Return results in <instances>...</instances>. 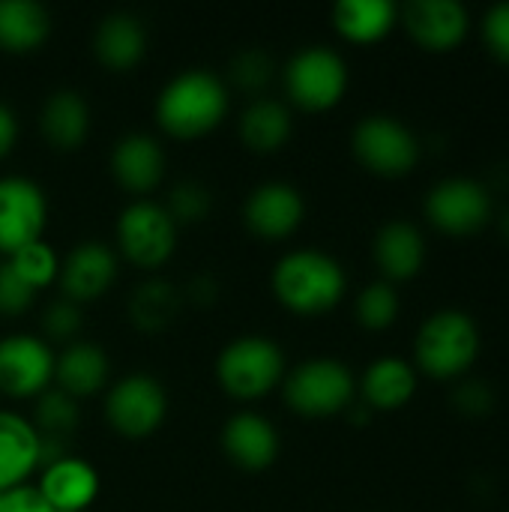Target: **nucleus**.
Returning <instances> with one entry per match:
<instances>
[{
	"label": "nucleus",
	"instance_id": "obj_38",
	"mask_svg": "<svg viewBox=\"0 0 509 512\" xmlns=\"http://www.w3.org/2000/svg\"><path fill=\"white\" fill-rule=\"evenodd\" d=\"M0 512H54L36 486H15L0 495Z\"/></svg>",
	"mask_w": 509,
	"mask_h": 512
},
{
	"label": "nucleus",
	"instance_id": "obj_28",
	"mask_svg": "<svg viewBox=\"0 0 509 512\" xmlns=\"http://www.w3.org/2000/svg\"><path fill=\"white\" fill-rule=\"evenodd\" d=\"M180 309L177 291L168 282H144L129 300V315L132 324L144 333H159L165 330Z\"/></svg>",
	"mask_w": 509,
	"mask_h": 512
},
{
	"label": "nucleus",
	"instance_id": "obj_11",
	"mask_svg": "<svg viewBox=\"0 0 509 512\" xmlns=\"http://www.w3.org/2000/svg\"><path fill=\"white\" fill-rule=\"evenodd\" d=\"M45 222V192L27 177H0V252L9 258L18 249L42 240Z\"/></svg>",
	"mask_w": 509,
	"mask_h": 512
},
{
	"label": "nucleus",
	"instance_id": "obj_14",
	"mask_svg": "<svg viewBox=\"0 0 509 512\" xmlns=\"http://www.w3.org/2000/svg\"><path fill=\"white\" fill-rule=\"evenodd\" d=\"M303 216H306L303 195L291 183H282V180L255 186L243 204V222L261 240L291 237L300 228Z\"/></svg>",
	"mask_w": 509,
	"mask_h": 512
},
{
	"label": "nucleus",
	"instance_id": "obj_40",
	"mask_svg": "<svg viewBox=\"0 0 509 512\" xmlns=\"http://www.w3.org/2000/svg\"><path fill=\"white\" fill-rule=\"evenodd\" d=\"M501 234H504V237L509 240V210L504 213V216H501Z\"/></svg>",
	"mask_w": 509,
	"mask_h": 512
},
{
	"label": "nucleus",
	"instance_id": "obj_35",
	"mask_svg": "<svg viewBox=\"0 0 509 512\" xmlns=\"http://www.w3.org/2000/svg\"><path fill=\"white\" fill-rule=\"evenodd\" d=\"M36 300V291L12 270L9 261L0 264V315L3 318H18L24 315Z\"/></svg>",
	"mask_w": 509,
	"mask_h": 512
},
{
	"label": "nucleus",
	"instance_id": "obj_18",
	"mask_svg": "<svg viewBox=\"0 0 509 512\" xmlns=\"http://www.w3.org/2000/svg\"><path fill=\"white\" fill-rule=\"evenodd\" d=\"M36 489L54 512H84L99 495V474L90 462L66 453L63 459L42 468Z\"/></svg>",
	"mask_w": 509,
	"mask_h": 512
},
{
	"label": "nucleus",
	"instance_id": "obj_27",
	"mask_svg": "<svg viewBox=\"0 0 509 512\" xmlns=\"http://www.w3.org/2000/svg\"><path fill=\"white\" fill-rule=\"evenodd\" d=\"M291 111L276 99H255L240 114V138L255 153H276L291 138Z\"/></svg>",
	"mask_w": 509,
	"mask_h": 512
},
{
	"label": "nucleus",
	"instance_id": "obj_33",
	"mask_svg": "<svg viewBox=\"0 0 509 512\" xmlns=\"http://www.w3.org/2000/svg\"><path fill=\"white\" fill-rule=\"evenodd\" d=\"M81 312H78V303H69V300H57L51 303L45 312H42V339L51 345V342H63V345H72L75 336L81 333Z\"/></svg>",
	"mask_w": 509,
	"mask_h": 512
},
{
	"label": "nucleus",
	"instance_id": "obj_5",
	"mask_svg": "<svg viewBox=\"0 0 509 512\" xmlns=\"http://www.w3.org/2000/svg\"><path fill=\"white\" fill-rule=\"evenodd\" d=\"M282 396L294 414L321 420L351 408L357 396V381L345 363L333 357H312L285 372Z\"/></svg>",
	"mask_w": 509,
	"mask_h": 512
},
{
	"label": "nucleus",
	"instance_id": "obj_13",
	"mask_svg": "<svg viewBox=\"0 0 509 512\" xmlns=\"http://www.w3.org/2000/svg\"><path fill=\"white\" fill-rule=\"evenodd\" d=\"M408 36L432 54L453 51L471 30V15L459 0H411L399 9Z\"/></svg>",
	"mask_w": 509,
	"mask_h": 512
},
{
	"label": "nucleus",
	"instance_id": "obj_6",
	"mask_svg": "<svg viewBox=\"0 0 509 512\" xmlns=\"http://www.w3.org/2000/svg\"><path fill=\"white\" fill-rule=\"evenodd\" d=\"M117 246L123 258L141 270H159L177 249V222L156 201L138 198L117 216Z\"/></svg>",
	"mask_w": 509,
	"mask_h": 512
},
{
	"label": "nucleus",
	"instance_id": "obj_22",
	"mask_svg": "<svg viewBox=\"0 0 509 512\" xmlns=\"http://www.w3.org/2000/svg\"><path fill=\"white\" fill-rule=\"evenodd\" d=\"M369 411H399L417 393V369L402 357H378L360 381Z\"/></svg>",
	"mask_w": 509,
	"mask_h": 512
},
{
	"label": "nucleus",
	"instance_id": "obj_15",
	"mask_svg": "<svg viewBox=\"0 0 509 512\" xmlns=\"http://www.w3.org/2000/svg\"><path fill=\"white\" fill-rule=\"evenodd\" d=\"M60 288L63 300L69 303H87L102 294L117 279V255L105 243H81L60 261Z\"/></svg>",
	"mask_w": 509,
	"mask_h": 512
},
{
	"label": "nucleus",
	"instance_id": "obj_30",
	"mask_svg": "<svg viewBox=\"0 0 509 512\" xmlns=\"http://www.w3.org/2000/svg\"><path fill=\"white\" fill-rule=\"evenodd\" d=\"M6 261L12 264V270H15L33 291L48 288V285L60 276V258H57V252H54L45 240H36V243L18 249V252L9 255Z\"/></svg>",
	"mask_w": 509,
	"mask_h": 512
},
{
	"label": "nucleus",
	"instance_id": "obj_34",
	"mask_svg": "<svg viewBox=\"0 0 509 512\" xmlns=\"http://www.w3.org/2000/svg\"><path fill=\"white\" fill-rule=\"evenodd\" d=\"M231 78H234L237 87H243V90H249V93H258V90H261L264 84H270V78H273V60H270L264 51L249 48V51H243V54L234 57V63H231Z\"/></svg>",
	"mask_w": 509,
	"mask_h": 512
},
{
	"label": "nucleus",
	"instance_id": "obj_29",
	"mask_svg": "<svg viewBox=\"0 0 509 512\" xmlns=\"http://www.w3.org/2000/svg\"><path fill=\"white\" fill-rule=\"evenodd\" d=\"M78 426V405L72 396L63 390H45L36 402V432L39 438H54L63 441L72 429Z\"/></svg>",
	"mask_w": 509,
	"mask_h": 512
},
{
	"label": "nucleus",
	"instance_id": "obj_10",
	"mask_svg": "<svg viewBox=\"0 0 509 512\" xmlns=\"http://www.w3.org/2000/svg\"><path fill=\"white\" fill-rule=\"evenodd\" d=\"M429 222L450 237H468L489 225L492 219V195L480 180L450 177L432 186L426 198Z\"/></svg>",
	"mask_w": 509,
	"mask_h": 512
},
{
	"label": "nucleus",
	"instance_id": "obj_12",
	"mask_svg": "<svg viewBox=\"0 0 509 512\" xmlns=\"http://www.w3.org/2000/svg\"><path fill=\"white\" fill-rule=\"evenodd\" d=\"M54 381V354L42 336L0 339V393L9 399L42 396Z\"/></svg>",
	"mask_w": 509,
	"mask_h": 512
},
{
	"label": "nucleus",
	"instance_id": "obj_9",
	"mask_svg": "<svg viewBox=\"0 0 509 512\" xmlns=\"http://www.w3.org/2000/svg\"><path fill=\"white\" fill-rule=\"evenodd\" d=\"M165 414H168V396L153 375H141V372L126 375L105 396L108 426L129 441L150 438L165 423Z\"/></svg>",
	"mask_w": 509,
	"mask_h": 512
},
{
	"label": "nucleus",
	"instance_id": "obj_32",
	"mask_svg": "<svg viewBox=\"0 0 509 512\" xmlns=\"http://www.w3.org/2000/svg\"><path fill=\"white\" fill-rule=\"evenodd\" d=\"M165 210L177 225L201 222L210 213V192H207V186H201L195 180H183L171 189Z\"/></svg>",
	"mask_w": 509,
	"mask_h": 512
},
{
	"label": "nucleus",
	"instance_id": "obj_8",
	"mask_svg": "<svg viewBox=\"0 0 509 512\" xmlns=\"http://www.w3.org/2000/svg\"><path fill=\"white\" fill-rule=\"evenodd\" d=\"M351 150L357 162L378 177H405L420 162L417 135L390 114H369L354 126Z\"/></svg>",
	"mask_w": 509,
	"mask_h": 512
},
{
	"label": "nucleus",
	"instance_id": "obj_20",
	"mask_svg": "<svg viewBox=\"0 0 509 512\" xmlns=\"http://www.w3.org/2000/svg\"><path fill=\"white\" fill-rule=\"evenodd\" d=\"M147 51V30L132 12H111L93 33V54L102 66L126 72L141 63Z\"/></svg>",
	"mask_w": 509,
	"mask_h": 512
},
{
	"label": "nucleus",
	"instance_id": "obj_31",
	"mask_svg": "<svg viewBox=\"0 0 509 512\" xmlns=\"http://www.w3.org/2000/svg\"><path fill=\"white\" fill-rule=\"evenodd\" d=\"M399 294L390 282H372L357 297V321L366 330H387L399 318Z\"/></svg>",
	"mask_w": 509,
	"mask_h": 512
},
{
	"label": "nucleus",
	"instance_id": "obj_36",
	"mask_svg": "<svg viewBox=\"0 0 509 512\" xmlns=\"http://www.w3.org/2000/svg\"><path fill=\"white\" fill-rule=\"evenodd\" d=\"M453 402H456L459 414L480 420V417H489V414L495 411V402H498V399H495V390H492L486 381H477V378H474V381H462V384H459Z\"/></svg>",
	"mask_w": 509,
	"mask_h": 512
},
{
	"label": "nucleus",
	"instance_id": "obj_39",
	"mask_svg": "<svg viewBox=\"0 0 509 512\" xmlns=\"http://www.w3.org/2000/svg\"><path fill=\"white\" fill-rule=\"evenodd\" d=\"M18 141V120H15V111L9 105L0 102V159H6L12 153Z\"/></svg>",
	"mask_w": 509,
	"mask_h": 512
},
{
	"label": "nucleus",
	"instance_id": "obj_37",
	"mask_svg": "<svg viewBox=\"0 0 509 512\" xmlns=\"http://www.w3.org/2000/svg\"><path fill=\"white\" fill-rule=\"evenodd\" d=\"M483 42L501 63H509V3H498L486 12Z\"/></svg>",
	"mask_w": 509,
	"mask_h": 512
},
{
	"label": "nucleus",
	"instance_id": "obj_16",
	"mask_svg": "<svg viewBox=\"0 0 509 512\" xmlns=\"http://www.w3.org/2000/svg\"><path fill=\"white\" fill-rule=\"evenodd\" d=\"M111 174L129 195L153 192L165 177V153L153 135L129 132L111 150Z\"/></svg>",
	"mask_w": 509,
	"mask_h": 512
},
{
	"label": "nucleus",
	"instance_id": "obj_17",
	"mask_svg": "<svg viewBox=\"0 0 509 512\" xmlns=\"http://www.w3.org/2000/svg\"><path fill=\"white\" fill-rule=\"evenodd\" d=\"M225 456L243 471H264L279 456V432L276 426L252 411L234 414L222 429Z\"/></svg>",
	"mask_w": 509,
	"mask_h": 512
},
{
	"label": "nucleus",
	"instance_id": "obj_21",
	"mask_svg": "<svg viewBox=\"0 0 509 512\" xmlns=\"http://www.w3.org/2000/svg\"><path fill=\"white\" fill-rule=\"evenodd\" d=\"M375 264L387 282H408L426 264V240L411 222H387L375 237Z\"/></svg>",
	"mask_w": 509,
	"mask_h": 512
},
{
	"label": "nucleus",
	"instance_id": "obj_7",
	"mask_svg": "<svg viewBox=\"0 0 509 512\" xmlns=\"http://www.w3.org/2000/svg\"><path fill=\"white\" fill-rule=\"evenodd\" d=\"M282 78L288 99L303 111H330L348 90V66L342 54L327 45H309L297 51Z\"/></svg>",
	"mask_w": 509,
	"mask_h": 512
},
{
	"label": "nucleus",
	"instance_id": "obj_1",
	"mask_svg": "<svg viewBox=\"0 0 509 512\" xmlns=\"http://www.w3.org/2000/svg\"><path fill=\"white\" fill-rule=\"evenodd\" d=\"M225 114L228 90L210 69H186L174 75L156 99L159 126L180 141H192L213 132L225 120Z\"/></svg>",
	"mask_w": 509,
	"mask_h": 512
},
{
	"label": "nucleus",
	"instance_id": "obj_26",
	"mask_svg": "<svg viewBox=\"0 0 509 512\" xmlns=\"http://www.w3.org/2000/svg\"><path fill=\"white\" fill-rule=\"evenodd\" d=\"M51 33V15L36 0H0V51L30 54Z\"/></svg>",
	"mask_w": 509,
	"mask_h": 512
},
{
	"label": "nucleus",
	"instance_id": "obj_2",
	"mask_svg": "<svg viewBox=\"0 0 509 512\" xmlns=\"http://www.w3.org/2000/svg\"><path fill=\"white\" fill-rule=\"evenodd\" d=\"M348 279L342 264L318 249H297L279 258L273 270V294L276 300L303 318L327 315L345 297Z\"/></svg>",
	"mask_w": 509,
	"mask_h": 512
},
{
	"label": "nucleus",
	"instance_id": "obj_24",
	"mask_svg": "<svg viewBox=\"0 0 509 512\" xmlns=\"http://www.w3.org/2000/svg\"><path fill=\"white\" fill-rule=\"evenodd\" d=\"M42 138L54 150H78L90 132V108L78 90H57L45 99L39 114Z\"/></svg>",
	"mask_w": 509,
	"mask_h": 512
},
{
	"label": "nucleus",
	"instance_id": "obj_23",
	"mask_svg": "<svg viewBox=\"0 0 509 512\" xmlns=\"http://www.w3.org/2000/svg\"><path fill=\"white\" fill-rule=\"evenodd\" d=\"M111 366L108 357L99 345L90 342H72L63 348L60 357H54V381L57 390H63L66 396H72L75 402L84 396L99 393L108 384Z\"/></svg>",
	"mask_w": 509,
	"mask_h": 512
},
{
	"label": "nucleus",
	"instance_id": "obj_3",
	"mask_svg": "<svg viewBox=\"0 0 509 512\" xmlns=\"http://www.w3.org/2000/svg\"><path fill=\"white\" fill-rule=\"evenodd\" d=\"M480 354L477 321L462 309H438L423 321L414 339V360L429 378H462Z\"/></svg>",
	"mask_w": 509,
	"mask_h": 512
},
{
	"label": "nucleus",
	"instance_id": "obj_25",
	"mask_svg": "<svg viewBox=\"0 0 509 512\" xmlns=\"http://www.w3.org/2000/svg\"><path fill=\"white\" fill-rule=\"evenodd\" d=\"M399 21V9L390 0H339L333 6V27L342 39L357 45L381 42Z\"/></svg>",
	"mask_w": 509,
	"mask_h": 512
},
{
	"label": "nucleus",
	"instance_id": "obj_4",
	"mask_svg": "<svg viewBox=\"0 0 509 512\" xmlns=\"http://www.w3.org/2000/svg\"><path fill=\"white\" fill-rule=\"evenodd\" d=\"M216 381L240 402L261 399L285 381V354L273 339L240 336L216 357Z\"/></svg>",
	"mask_w": 509,
	"mask_h": 512
},
{
	"label": "nucleus",
	"instance_id": "obj_19",
	"mask_svg": "<svg viewBox=\"0 0 509 512\" xmlns=\"http://www.w3.org/2000/svg\"><path fill=\"white\" fill-rule=\"evenodd\" d=\"M39 450L42 438L36 426L21 414L0 411V495L27 483L39 468Z\"/></svg>",
	"mask_w": 509,
	"mask_h": 512
}]
</instances>
